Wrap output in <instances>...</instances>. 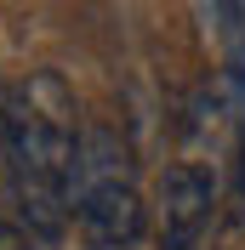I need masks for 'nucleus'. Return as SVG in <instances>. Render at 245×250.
<instances>
[{
	"mask_svg": "<svg viewBox=\"0 0 245 250\" xmlns=\"http://www.w3.org/2000/svg\"><path fill=\"white\" fill-rule=\"evenodd\" d=\"M80 108L57 68L17 74L0 91V165L12 176V193L23 205L40 239H63L74 216V176H80Z\"/></svg>",
	"mask_w": 245,
	"mask_h": 250,
	"instance_id": "1",
	"label": "nucleus"
},
{
	"mask_svg": "<svg viewBox=\"0 0 245 250\" xmlns=\"http://www.w3.org/2000/svg\"><path fill=\"white\" fill-rule=\"evenodd\" d=\"M217 23H222V34L234 46V62L245 74V0H217Z\"/></svg>",
	"mask_w": 245,
	"mask_h": 250,
	"instance_id": "4",
	"label": "nucleus"
},
{
	"mask_svg": "<svg viewBox=\"0 0 245 250\" xmlns=\"http://www.w3.org/2000/svg\"><path fill=\"white\" fill-rule=\"evenodd\" d=\"M143 193L131 176V148L114 125H92L74 176V228L80 250H137L143 245Z\"/></svg>",
	"mask_w": 245,
	"mask_h": 250,
	"instance_id": "2",
	"label": "nucleus"
},
{
	"mask_svg": "<svg viewBox=\"0 0 245 250\" xmlns=\"http://www.w3.org/2000/svg\"><path fill=\"white\" fill-rule=\"evenodd\" d=\"M217 216V176L194 159H177L160 176V250H199Z\"/></svg>",
	"mask_w": 245,
	"mask_h": 250,
	"instance_id": "3",
	"label": "nucleus"
},
{
	"mask_svg": "<svg viewBox=\"0 0 245 250\" xmlns=\"http://www.w3.org/2000/svg\"><path fill=\"white\" fill-rule=\"evenodd\" d=\"M0 250H34V239L23 228H12V222H0Z\"/></svg>",
	"mask_w": 245,
	"mask_h": 250,
	"instance_id": "5",
	"label": "nucleus"
}]
</instances>
